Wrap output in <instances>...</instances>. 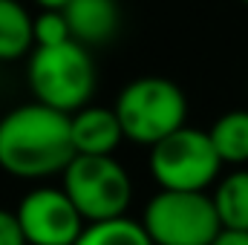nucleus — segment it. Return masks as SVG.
Masks as SVG:
<instances>
[{
    "mask_svg": "<svg viewBox=\"0 0 248 245\" xmlns=\"http://www.w3.org/2000/svg\"><path fill=\"white\" fill-rule=\"evenodd\" d=\"M72 159L69 116L32 101L0 119V168L9 176L44 179L63 173Z\"/></svg>",
    "mask_w": 248,
    "mask_h": 245,
    "instance_id": "obj_1",
    "label": "nucleus"
},
{
    "mask_svg": "<svg viewBox=\"0 0 248 245\" xmlns=\"http://www.w3.org/2000/svg\"><path fill=\"white\" fill-rule=\"evenodd\" d=\"M116 119L122 124L124 138L153 147L162 138L185 127L187 98L179 84L159 75L136 78L116 98Z\"/></svg>",
    "mask_w": 248,
    "mask_h": 245,
    "instance_id": "obj_2",
    "label": "nucleus"
},
{
    "mask_svg": "<svg viewBox=\"0 0 248 245\" xmlns=\"http://www.w3.org/2000/svg\"><path fill=\"white\" fill-rule=\"evenodd\" d=\"M26 78L35 101L63 116L84 110L95 92V63L87 46L75 41L35 49L29 58Z\"/></svg>",
    "mask_w": 248,
    "mask_h": 245,
    "instance_id": "obj_3",
    "label": "nucleus"
},
{
    "mask_svg": "<svg viewBox=\"0 0 248 245\" xmlns=\"http://www.w3.org/2000/svg\"><path fill=\"white\" fill-rule=\"evenodd\" d=\"M63 193L87 225L127 216L133 182L113 156H75L63 170Z\"/></svg>",
    "mask_w": 248,
    "mask_h": 245,
    "instance_id": "obj_4",
    "label": "nucleus"
},
{
    "mask_svg": "<svg viewBox=\"0 0 248 245\" xmlns=\"http://www.w3.org/2000/svg\"><path fill=\"white\" fill-rule=\"evenodd\" d=\"M222 162L214 150L208 130L182 127L150 147V176L162 190L205 193L217 182Z\"/></svg>",
    "mask_w": 248,
    "mask_h": 245,
    "instance_id": "obj_5",
    "label": "nucleus"
},
{
    "mask_svg": "<svg viewBox=\"0 0 248 245\" xmlns=\"http://www.w3.org/2000/svg\"><path fill=\"white\" fill-rule=\"evenodd\" d=\"M141 225L153 245H214L222 234L214 199L182 190H159L147 202Z\"/></svg>",
    "mask_w": 248,
    "mask_h": 245,
    "instance_id": "obj_6",
    "label": "nucleus"
},
{
    "mask_svg": "<svg viewBox=\"0 0 248 245\" xmlns=\"http://www.w3.org/2000/svg\"><path fill=\"white\" fill-rule=\"evenodd\" d=\"M15 216L26 245H75L81 231L87 228L63 187L29 190L20 199Z\"/></svg>",
    "mask_w": 248,
    "mask_h": 245,
    "instance_id": "obj_7",
    "label": "nucleus"
},
{
    "mask_svg": "<svg viewBox=\"0 0 248 245\" xmlns=\"http://www.w3.org/2000/svg\"><path fill=\"white\" fill-rule=\"evenodd\" d=\"M69 136L75 156H113L124 133L110 107H84L69 116Z\"/></svg>",
    "mask_w": 248,
    "mask_h": 245,
    "instance_id": "obj_8",
    "label": "nucleus"
},
{
    "mask_svg": "<svg viewBox=\"0 0 248 245\" xmlns=\"http://www.w3.org/2000/svg\"><path fill=\"white\" fill-rule=\"evenodd\" d=\"M69 35L81 46L107 44L119 32V3L116 0H69L63 9Z\"/></svg>",
    "mask_w": 248,
    "mask_h": 245,
    "instance_id": "obj_9",
    "label": "nucleus"
},
{
    "mask_svg": "<svg viewBox=\"0 0 248 245\" xmlns=\"http://www.w3.org/2000/svg\"><path fill=\"white\" fill-rule=\"evenodd\" d=\"M222 231H243L248 234V170L240 168L219 179L217 190L211 193Z\"/></svg>",
    "mask_w": 248,
    "mask_h": 245,
    "instance_id": "obj_10",
    "label": "nucleus"
},
{
    "mask_svg": "<svg viewBox=\"0 0 248 245\" xmlns=\"http://www.w3.org/2000/svg\"><path fill=\"white\" fill-rule=\"evenodd\" d=\"M32 20L17 0H0V61H17L35 46Z\"/></svg>",
    "mask_w": 248,
    "mask_h": 245,
    "instance_id": "obj_11",
    "label": "nucleus"
},
{
    "mask_svg": "<svg viewBox=\"0 0 248 245\" xmlns=\"http://www.w3.org/2000/svg\"><path fill=\"white\" fill-rule=\"evenodd\" d=\"M214 150L222 165H246L248 162V110H231L219 116L208 130Z\"/></svg>",
    "mask_w": 248,
    "mask_h": 245,
    "instance_id": "obj_12",
    "label": "nucleus"
},
{
    "mask_svg": "<svg viewBox=\"0 0 248 245\" xmlns=\"http://www.w3.org/2000/svg\"><path fill=\"white\" fill-rule=\"evenodd\" d=\"M75 245H153V243H150L141 222H136L130 216H119V219L87 225Z\"/></svg>",
    "mask_w": 248,
    "mask_h": 245,
    "instance_id": "obj_13",
    "label": "nucleus"
},
{
    "mask_svg": "<svg viewBox=\"0 0 248 245\" xmlns=\"http://www.w3.org/2000/svg\"><path fill=\"white\" fill-rule=\"evenodd\" d=\"M32 32H35V49H41V46H61L66 41H72L63 12H41L32 20Z\"/></svg>",
    "mask_w": 248,
    "mask_h": 245,
    "instance_id": "obj_14",
    "label": "nucleus"
},
{
    "mask_svg": "<svg viewBox=\"0 0 248 245\" xmlns=\"http://www.w3.org/2000/svg\"><path fill=\"white\" fill-rule=\"evenodd\" d=\"M0 245H26L23 231L17 225V216L3 208H0Z\"/></svg>",
    "mask_w": 248,
    "mask_h": 245,
    "instance_id": "obj_15",
    "label": "nucleus"
},
{
    "mask_svg": "<svg viewBox=\"0 0 248 245\" xmlns=\"http://www.w3.org/2000/svg\"><path fill=\"white\" fill-rule=\"evenodd\" d=\"M214 245H248V234H243V231H222Z\"/></svg>",
    "mask_w": 248,
    "mask_h": 245,
    "instance_id": "obj_16",
    "label": "nucleus"
},
{
    "mask_svg": "<svg viewBox=\"0 0 248 245\" xmlns=\"http://www.w3.org/2000/svg\"><path fill=\"white\" fill-rule=\"evenodd\" d=\"M41 6V12H63L69 0H35Z\"/></svg>",
    "mask_w": 248,
    "mask_h": 245,
    "instance_id": "obj_17",
    "label": "nucleus"
},
{
    "mask_svg": "<svg viewBox=\"0 0 248 245\" xmlns=\"http://www.w3.org/2000/svg\"><path fill=\"white\" fill-rule=\"evenodd\" d=\"M243 3H248V0H243Z\"/></svg>",
    "mask_w": 248,
    "mask_h": 245,
    "instance_id": "obj_18",
    "label": "nucleus"
}]
</instances>
